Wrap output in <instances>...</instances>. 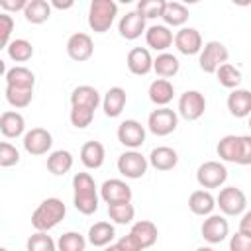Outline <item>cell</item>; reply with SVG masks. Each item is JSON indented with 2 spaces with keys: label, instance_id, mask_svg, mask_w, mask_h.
<instances>
[{
  "label": "cell",
  "instance_id": "obj_20",
  "mask_svg": "<svg viewBox=\"0 0 251 251\" xmlns=\"http://www.w3.org/2000/svg\"><path fill=\"white\" fill-rule=\"evenodd\" d=\"M137 241H139V245L145 249V247H151L155 241H157V226L153 224V222H149V220H139L137 224H133V227H131V231H129Z\"/></svg>",
  "mask_w": 251,
  "mask_h": 251
},
{
  "label": "cell",
  "instance_id": "obj_12",
  "mask_svg": "<svg viewBox=\"0 0 251 251\" xmlns=\"http://www.w3.org/2000/svg\"><path fill=\"white\" fill-rule=\"evenodd\" d=\"M118 139L126 147H139L145 141V129L135 120H126L118 127Z\"/></svg>",
  "mask_w": 251,
  "mask_h": 251
},
{
  "label": "cell",
  "instance_id": "obj_18",
  "mask_svg": "<svg viewBox=\"0 0 251 251\" xmlns=\"http://www.w3.org/2000/svg\"><path fill=\"white\" fill-rule=\"evenodd\" d=\"M71 104L73 106H80V108H90L96 110V106L100 104V94L96 88L92 86H76L71 94Z\"/></svg>",
  "mask_w": 251,
  "mask_h": 251
},
{
  "label": "cell",
  "instance_id": "obj_34",
  "mask_svg": "<svg viewBox=\"0 0 251 251\" xmlns=\"http://www.w3.org/2000/svg\"><path fill=\"white\" fill-rule=\"evenodd\" d=\"M163 20L167 24H171V25H182L188 20V10L180 2H167Z\"/></svg>",
  "mask_w": 251,
  "mask_h": 251
},
{
  "label": "cell",
  "instance_id": "obj_26",
  "mask_svg": "<svg viewBox=\"0 0 251 251\" xmlns=\"http://www.w3.org/2000/svg\"><path fill=\"white\" fill-rule=\"evenodd\" d=\"M173 94H175V88L167 78H157L149 86V98H151V102H155L159 106L169 104L173 100Z\"/></svg>",
  "mask_w": 251,
  "mask_h": 251
},
{
  "label": "cell",
  "instance_id": "obj_53",
  "mask_svg": "<svg viewBox=\"0 0 251 251\" xmlns=\"http://www.w3.org/2000/svg\"><path fill=\"white\" fill-rule=\"evenodd\" d=\"M196 251H214V249H210V247H198Z\"/></svg>",
  "mask_w": 251,
  "mask_h": 251
},
{
  "label": "cell",
  "instance_id": "obj_5",
  "mask_svg": "<svg viewBox=\"0 0 251 251\" xmlns=\"http://www.w3.org/2000/svg\"><path fill=\"white\" fill-rule=\"evenodd\" d=\"M247 204V198L243 194L241 188H235V186H227V188H222L220 194H218V206L224 214L227 216H237L243 212Z\"/></svg>",
  "mask_w": 251,
  "mask_h": 251
},
{
  "label": "cell",
  "instance_id": "obj_36",
  "mask_svg": "<svg viewBox=\"0 0 251 251\" xmlns=\"http://www.w3.org/2000/svg\"><path fill=\"white\" fill-rule=\"evenodd\" d=\"M84 247H86V241L76 231H67L57 241V249L59 251H84Z\"/></svg>",
  "mask_w": 251,
  "mask_h": 251
},
{
  "label": "cell",
  "instance_id": "obj_40",
  "mask_svg": "<svg viewBox=\"0 0 251 251\" xmlns=\"http://www.w3.org/2000/svg\"><path fill=\"white\" fill-rule=\"evenodd\" d=\"M165 6H167L165 0H141L137 4V12L143 18H163Z\"/></svg>",
  "mask_w": 251,
  "mask_h": 251
},
{
  "label": "cell",
  "instance_id": "obj_23",
  "mask_svg": "<svg viewBox=\"0 0 251 251\" xmlns=\"http://www.w3.org/2000/svg\"><path fill=\"white\" fill-rule=\"evenodd\" d=\"M149 161L157 171H171L178 163V155L171 147H157L151 151Z\"/></svg>",
  "mask_w": 251,
  "mask_h": 251
},
{
  "label": "cell",
  "instance_id": "obj_3",
  "mask_svg": "<svg viewBox=\"0 0 251 251\" xmlns=\"http://www.w3.org/2000/svg\"><path fill=\"white\" fill-rule=\"evenodd\" d=\"M227 57H229V53H227V49H226L224 43H220V41H208L204 45V51L200 53V61L198 63H200V69L204 73H216L227 61Z\"/></svg>",
  "mask_w": 251,
  "mask_h": 251
},
{
  "label": "cell",
  "instance_id": "obj_55",
  "mask_svg": "<svg viewBox=\"0 0 251 251\" xmlns=\"http://www.w3.org/2000/svg\"><path fill=\"white\" fill-rule=\"evenodd\" d=\"M249 127H251V120H249Z\"/></svg>",
  "mask_w": 251,
  "mask_h": 251
},
{
  "label": "cell",
  "instance_id": "obj_37",
  "mask_svg": "<svg viewBox=\"0 0 251 251\" xmlns=\"http://www.w3.org/2000/svg\"><path fill=\"white\" fill-rule=\"evenodd\" d=\"M216 73H218L220 84L226 86V88H235V86L241 82V73H239V69H235V67L229 65V63H224Z\"/></svg>",
  "mask_w": 251,
  "mask_h": 251
},
{
  "label": "cell",
  "instance_id": "obj_6",
  "mask_svg": "<svg viewBox=\"0 0 251 251\" xmlns=\"http://www.w3.org/2000/svg\"><path fill=\"white\" fill-rule=\"evenodd\" d=\"M206 110V98L198 90H186L178 100V112L184 120H198Z\"/></svg>",
  "mask_w": 251,
  "mask_h": 251
},
{
  "label": "cell",
  "instance_id": "obj_7",
  "mask_svg": "<svg viewBox=\"0 0 251 251\" xmlns=\"http://www.w3.org/2000/svg\"><path fill=\"white\" fill-rule=\"evenodd\" d=\"M176 114L171 108H159L149 114V129L155 135H169L176 129Z\"/></svg>",
  "mask_w": 251,
  "mask_h": 251
},
{
  "label": "cell",
  "instance_id": "obj_46",
  "mask_svg": "<svg viewBox=\"0 0 251 251\" xmlns=\"http://www.w3.org/2000/svg\"><path fill=\"white\" fill-rule=\"evenodd\" d=\"M229 251H251V237L243 235L241 231H237L235 235H231Z\"/></svg>",
  "mask_w": 251,
  "mask_h": 251
},
{
  "label": "cell",
  "instance_id": "obj_4",
  "mask_svg": "<svg viewBox=\"0 0 251 251\" xmlns=\"http://www.w3.org/2000/svg\"><path fill=\"white\" fill-rule=\"evenodd\" d=\"M226 178H227V171L218 161H206V163H202L198 167V173H196V180L204 188H218L220 184L226 182Z\"/></svg>",
  "mask_w": 251,
  "mask_h": 251
},
{
  "label": "cell",
  "instance_id": "obj_11",
  "mask_svg": "<svg viewBox=\"0 0 251 251\" xmlns=\"http://www.w3.org/2000/svg\"><path fill=\"white\" fill-rule=\"evenodd\" d=\"M102 198L104 202L110 206V204H122V202H129L131 200V188L124 182V180H118V178H110L102 184Z\"/></svg>",
  "mask_w": 251,
  "mask_h": 251
},
{
  "label": "cell",
  "instance_id": "obj_17",
  "mask_svg": "<svg viewBox=\"0 0 251 251\" xmlns=\"http://www.w3.org/2000/svg\"><path fill=\"white\" fill-rule=\"evenodd\" d=\"M227 110L235 118H245L251 114V92L249 90H233L227 96Z\"/></svg>",
  "mask_w": 251,
  "mask_h": 251
},
{
  "label": "cell",
  "instance_id": "obj_44",
  "mask_svg": "<svg viewBox=\"0 0 251 251\" xmlns=\"http://www.w3.org/2000/svg\"><path fill=\"white\" fill-rule=\"evenodd\" d=\"M20 161V153L10 143H0V167H12Z\"/></svg>",
  "mask_w": 251,
  "mask_h": 251
},
{
  "label": "cell",
  "instance_id": "obj_2",
  "mask_svg": "<svg viewBox=\"0 0 251 251\" xmlns=\"http://www.w3.org/2000/svg\"><path fill=\"white\" fill-rule=\"evenodd\" d=\"M116 12H118L116 2H112V0H94L90 4V10H88V25L96 33H104V31L110 29Z\"/></svg>",
  "mask_w": 251,
  "mask_h": 251
},
{
  "label": "cell",
  "instance_id": "obj_52",
  "mask_svg": "<svg viewBox=\"0 0 251 251\" xmlns=\"http://www.w3.org/2000/svg\"><path fill=\"white\" fill-rule=\"evenodd\" d=\"M104 251H120V249H118V245H108Z\"/></svg>",
  "mask_w": 251,
  "mask_h": 251
},
{
  "label": "cell",
  "instance_id": "obj_47",
  "mask_svg": "<svg viewBox=\"0 0 251 251\" xmlns=\"http://www.w3.org/2000/svg\"><path fill=\"white\" fill-rule=\"evenodd\" d=\"M237 165H251V135H241V151Z\"/></svg>",
  "mask_w": 251,
  "mask_h": 251
},
{
  "label": "cell",
  "instance_id": "obj_33",
  "mask_svg": "<svg viewBox=\"0 0 251 251\" xmlns=\"http://www.w3.org/2000/svg\"><path fill=\"white\" fill-rule=\"evenodd\" d=\"M73 202H75V208L84 214V216H90L98 210V196L96 192H75L73 196Z\"/></svg>",
  "mask_w": 251,
  "mask_h": 251
},
{
  "label": "cell",
  "instance_id": "obj_39",
  "mask_svg": "<svg viewBox=\"0 0 251 251\" xmlns=\"http://www.w3.org/2000/svg\"><path fill=\"white\" fill-rule=\"evenodd\" d=\"M25 247H27V251H55V241L45 231H37V233L29 235Z\"/></svg>",
  "mask_w": 251,
  "mask_h": 251
},
{
  "label": "cell",
  "instance_id": "obj_14",
  "mask_svg": "<svg viewBox=\"0 0 251 251\" xmlns=\"http://www.w3.org/2000/svg\"><path fill=\"white\" fill-rule=\"evenodd\" d=\"M229 231V226L227 222L222 218V216H210L208 220H204L202 224V237L210 243H220L226 239Z\"/></svg>",
  "mask_w": 251,
  "mask_h": 251
},
{
  "label": "cell",
  "instance_id": "obj_9",
  "mask_svg": "<svg viewBox=\"0 0 251 251\" xmlns=\"http://www.w3.org/2000/svg\"><path fill=\"white\" fill-rule=\"evenodd\" d=\"M92 51H94V45H92L90 35H86V33H80V31L73 33L67 41V53L73 61L82 63L92 57Z\"/></svg>",
  "mask_w": 251,
  "mask_h": 251
},
{
  "label": "cell",
  "instance_id": "obj_30",
  "mask_svg": "<svg viewBox=\"0 0 251 251\" xmlns=\"http://www.w3.org/2000/svg\"><path fill=\"white\" fill-rule=\"evenodd\" d=\"M25 20L31 22V24H43L49 16H51V6L45 2V0H29L25 10Z\"/></svg>",
  "mask_w": 251,
  "mask_h": 251
},
{
  "label": "cell",
  "instance_id": "obj_16",
  "mask_svg": "<svg viewBox=\"0 0 251 251\" xmlns=\"http://www.w3.org/2000/svg\"><path fill=\"white\" fill-rule=\"evenodd\" d=\"M127 69L133 75H147L153 69V59L145 47H133L127 53Z\"/></svg>",
  "mask_w": 251,
  "mask_h": 251
},
{
  "label": "cell",
  "instance_id": "obj_19",
  "mask_svg": "<svg viewBox=\"0 0 251 251\" xmlns=\"http://www.w3.org/2000/svg\"><path fill=\"white\" fill-rule=\"evenodd\" d=\"M80 161L88 169H98L104 163V145L100 141H86L80 149Z\"/></svg>",
  "mask_w": 251,
  "mask_h": 251
},
{
  "label": "cell",
  "instance_id": "obj_49",
  "mask_svg": "<svg viewBox=\"0 0 251 251\" xmlns=\"http://www.w3.org/2000/svg\"><path fill=\"white\" fill-rule=\"evenodd\" d=\"M0 6H2L4 10L18 12V10H25L27 2H25V0H0Z\"/></svg>",
  "mask_w": 251,
  "mask_h": 251
},
{
  "label": "cell",
  "instance_id": "obj_35",
  "mask_svg": "<svg viewBox=\"0 0 251 251\" xmlns=\"http://www.w3.org/2000/svg\"><path fill=\"white\" fill-rule=\"evenodd\" d=\"M6 49H8L10 59H14L16 63L29 61L31 55H33V47H31V43H29L27 39H16V41H12Z\"/></svg>",
  "mask_w": 251,
  "mask_h": 251
},
{
  "label": "cell",
  "instance_id": "obj_22",
  "mask_svg": "<svg viewBox=\"0 0 251 251\" xmlns=\"http://www.w3.org/2000/svg\"><path fill=\"white\" fill-rule=\"evenodd\" d=\"M126 106V90L120 86H114L106 92L104 98V114L108 118H118Z\"/></svg>",
  "mask_w": 251,
  "mask_h": 251
},
{
  "label": "cell",
  "instance_id": "obj_27",
  "mask_svg": "<svg viewBox=\"0 0 251 251\" xmlns=\"http://www.w3.org/2000/svg\"><path fill=\"white\" fill-rule=\"evenodd\" d=\"M24 126H25L24 116L18 114V112H4L0 116V131L6 137H18V135H22Z\"/></svg>",
  "mask_w": 251,
  "mask_h": 251
},
{
  "label": "cell",
  "instance_id": "obj_54",
  "mask_svg": "<svg viewBox=\"0 0 251 251\" xmlns=\"http://www.w3.org/2000/svg\"><path fill=\"white\" fill-rule=\"evenodd\" d=\"M0 251H8V249H6V247H0Z\"/></svg>",
  "mask_w": 251,
  "mask_h": 251
},
{
  "label": "cell",
  "instance_id": "obj_8",
  "mask_svg": "<svg viewBox=\"0 0 251 251\" xmlns=\"http://www.w3.org/2000/svg\"><path fill=\"white\" fill-rule=\"evenodd\" d=\"M118 171L127 178H139L147 171V161L137 151H127L118 159Z\"/></svg>",
  "mask_w": 251,
  "mask_h": 251
},
{
  "label": "cell",
  "instance_id": "obj_42",
  "mask_svg": "<svg viewBox=\"0 0 251 251\" xmlns=\"http://www.w3.org/2000/svg\"><path fill=\"white\" fill-rule=\"evenodd\" d=\"M92 118H94V110H90V108L73 106V110H71V124L75 127H86V126H90Z\"/></svg>",
  "mask_w": 251,
  "mask_h": 251
},
{
  "label": "cell",
  "instance_id": "obj_24",
  "mask_svg": "<svg viewBox=\"0 0 251 251\" xmlns=\"http://www.w3.org/2000/svg\"><path fill=\"white\" fill-rule=\"evenodd\" d=\"M216 200L208 190H194L188 198V208L192 210V214L196 216H206L214 210Z\"/></svg>",
  "mask_w": 251,
  "mask_h": 251
},
{
  "label": "cell",
  "instance_id": "obj_15",
  "mask_svg": "<svg viewBox=\"0 0 251 251\" xmlns=\"http://www.w3.org/2000/svg\"><path fill=\"white\" fill-rule=\"evenodd\" d=\"M143 29H145V18L137 10L135 12H127L120 20V35L126 37V39H137Z\"/></svg>",
  "mask_w": 251,
  "mask_h": 251
},
{
  "label": "cell",
  "instance_id": "obj_10",
  "mask_svg": "<svg viewBox=\"0 0 251 251\" xmlns=\"http://www.w3.org/2000/svg\"><path fill=\"white\" fill-rule=\"evenodd\" d=\"M51 145H53V137L43 127H33L24 137V147L31 155H43V153H47L51 149Z\"/></svg>",
  "mask_w": 251,
  "mask_h": 251
},
{
  "label": "cell",
  "instance_id": "obj_43",
  "mask_svg": "<svg viewBox=\"0 0 251 251\" xmlns=\"http://www.w3.org/2000/svg\"><path fill=\"white\" fill-rule=\"evenodd\" d=\"M73 188L75 192H96L94 178L88 173H76L73 178Z\"/></svg>",
  "mask_w": 251,
  "mask_h": 251
},
{
  "label": "cell",
  "instance_id": "obj_51",
  "mask_svg": "<svg viewBox=\"0 0 251 251\" xmlns=\"http://www.w3.org/2000/svg\"><path fill=\"white\" fill-rule=\"evenodd\" d=\"M73 4H75L73 0H53V6L59 8V10H67V8H71Z\"/></svg>",
  "mask_w": 251,
  "mask_h": 251
},
{
  "label": "cell",
  "instance_id": "obj_29",
  "mask_svg": "<svg viewBox=\"0 0 251 251\" xmlns=\"http://www.w3.org/2000/svg\"><path fill=\"white\" fill-rule=\"evenodd\" d=\"M147 45L153 49H167L173 43V33L165 27V25H151L147 29Z\"/></svg>",
  "mask_w": 251,
  "mask_h": 251
},
{
  "label": "cell",
  "instance_id": "obj_1",
  "mask_svg": "<svg viewBox=\"0 0 251 251\" xmlns=\"http://www.w3.org/2000/svg\"><path fill=\"white\" fill-rule=\"evenodd\" d=\"M65 212H67V208L59 198H47L31 214V226L37 231H47V229L55 227L65 218Z\"/></svg>",
  "mask_w": 251,
  "mask_h": 251
},
{
  "label": "cell",
  "instance_id": "obj_32",
  "mask_svg": "<svg viewBox=\"0 0 251 251\" xmlns=\"http://www.w3.org/2000/svg\"><path fill=\"white\" fill-rule=\"evenodd\" d=\"M178 59L175 57V55H171V53H163V55H159L155 61H153V69H155V73L159 75V76H163V78H169V76H175L176 73H178Z\"/></svg>",
  "mask_w": 251,
  "mask_h": 251
},
{
  "label": "cell",
  "instance_id": "obj_21",
  "mask_svg": "<svg viewBox=\"0 0 251 251\" xmlns=\"http://www.w3.org/2000/svg\"><path fill=\"white\" fill-rule=\"evenodd\" d=\"M6 82L8 86H14V88H25V90H33V84H35V76L29 69L25 67H14L10 71H6Z\"/></svg>",
  "mask_w": 251,
  "mask_h": 251
},
{
  "label": "cell",
  "instance_id": "obj_28",
  "mask_svg": "<svg viewBox=\"0 0 251 251\" xmlns=\"http://www.w3.org/2000/svg\"><path fill=\"white\" fill-rule=\"evenodd\" d=\"M114 239V226H110L108 222H96L90 229H88V241L94 247H104Z\"/></svg>",
  "mask_w": 251,
  "mask_h": 251
},
{
  "label": "cell",
  "instance_id": "obj_25",
  "mask_svg": "<svg viewBox=\"0 0 251 251\" xmlns=\"http://www.w3.org/2000/svg\"><path fill=\"white\" fill-rule=\"evenodd\" d=\"M239 151H241V135H226L218 143V155L224 161L237 163L239 161Z\"/></svg>",
  "mask_w": 251,
  "mask_h": 251
},
{
  "label": "cell",
  "instance_id": "obj_45",
  "mask_svg": "<svg viewBox=\"0 0 251 251\" xmlns=\"http://www.w3.org/2000/svg\"><path fill=\"white\" fill-rule=\"evenodd\" d=\"M14 29V20L12 16H8L6 12L0 14V47H8V39H10V33Z\"/></svg>",
  "mask_w": 251,
  "mask_h": 251
},
{
  "label": "cell",
  "instance_id": "obj_13",
  "mask_svg": "<svg viewBox=\"0 0 251 251\" xmlns=\"http://www.w3.org/2000/svg\"><path fill=\"white\" fill-rule=\"evenodd\" d=\"M175 45L180 53L184 55H194L200 51L202 47V37L198 33V29L194 27H182L176 35H175Z\"/></svg>",
  "mask_w": 251,
  "mask_h": 251
},
{
  "label": "cell",
  "instance_id": "obj_48",
  "mask_svg": "<svg viewBox=\"0 0 251 251\" xmlns=\"http://www.w3.org/2000/svg\"><path fill=\"white\" fill-rule=\"evenodd\" d=\"M116 245H118V249H120V251H141V249H143V247L139 245V241H137L131 233H127V235L120 237V241H118Z\"/></svg>",
  "mask_w": 251,
  "mask_h": 251
},
{
  "label": "cell",
  "instance_id": "obj_31",
  "mask_svg": "<svg viewBox=\"0 0 251 251\" xmlns=\"http://www.w3.org/2000/svg\"><path fill=\"white\" fill-rule=\"evenodd\" d=\"M73 167V155L69 151H53L47 159V169L53 175H65Z\"/></svg>",
  "mask_w": 251,
  "mask_h": 251
},
{
  "label": "cell",
  "instance_id": "obj_38",
  "mask_svg": "<svg viewBox=\"0 0 251 251\" xmlns=\"http://www.w3.org/2000/svg\"><path fill=\"white\" fill-rule=\"evenodd\" d=\"M108 214L116 224H129L135 216V208L129 202H122V204H110L108 206Z\"/></svg>",
  "mask_w": 251,
  "mask_h": 251
},
{
  "label": "cell",
  "instance_id": "obj_50",
  "mask_svg": "<svg viewBox=\"0 0 251 251\" xmlns=\"http://www.w3.org/2000/svg\"><path fill=\"white\" fill-rule=\"evenodd\" d=\"M239 231H241L243 235H249V237H251V212H247V214L241 218V222H239Z\"/></svg>",
  "mask_w": 251,
  "mask_h": 251
},
{
  "label": "cell",
  "instance_id": "obj_41",
  "mask_svg": "<svg viewBox=\"0 0 251 251\" xmlns=\"http://www.w3.org/2000/svg\"><path fill=\"white\" fill-rule=\"evenodd\" d=\"M6 98L12 106L16 108H25L31 98H33V90H25V88H14V86H6Z\"/></svg>",
  "mask_w": 251,
  "mask_h": 251
}]
</instances>
